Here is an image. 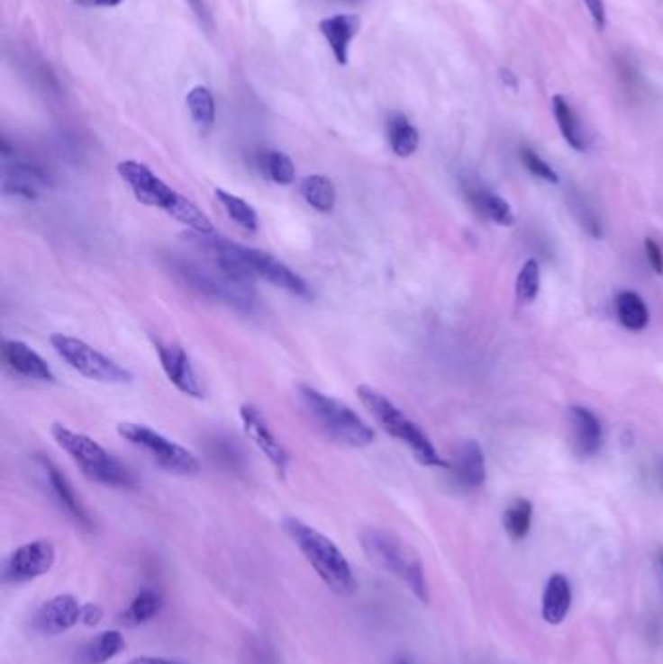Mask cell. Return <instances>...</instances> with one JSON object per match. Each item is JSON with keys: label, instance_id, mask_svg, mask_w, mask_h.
<instances>
[{"label": "cell", "instance_id": "obj_1", "mask_svg": "<svg viewBox=\"0 0 663 664\" xmlns=\"http://www.w3.org/2000/svg\"><path fill=\"white\" fill-rule=\"evenodd\" d=\"M193 241L199 249L206 251L213 263L230 278L253 284L255 280H265L275 288L285 290L296 298L310 300L312 288L296 270H292L286 263L278 261L271 253L245 247L220 236H199L193 233Z\"/></svg>", "mask_w": 663, "mask_h": 664}, {"label": "cell", "instance_id": "obj_2", "mask_svg": "<svg viewBox=\"0 0 663 664\" xmlns=\"http://www.w3.org/2000/svg\"><path fill=\"white\" fill-rule=\"evenodd\" d=\"M117 174L141 204L158 208L199 236H214L213 220L203 212V208L189 201L187 196L179 194L176 189H171L149 166L137 162V159H125V162L117 164Z\"/></svg>", "mask_w": 663, "mask_h": 664}, {"label": "cell", "instance_id": "obj_3", "mask_svg": "<svg viewBox=\"0 0 663 664\" xmlns=\"http://www.w3.org/2000/svg\"><path fill=\"white\" fill-rule=\"evenodd\" d=\"M168 268L187 288L206 300L230 307V310H236L240 313H253L257 305H259V298H257L253 284L226 276L214 263L213 266H204L201 263L191 261V258L171 255L168 256Z\"/></svg>", "mask_w": 663, "mask_h": 664}, {"label": "cell", "instance_id": "obj_4", "mask_svg": "<svg viewBox=\"0 0 663 664\" xmlns=\"http://www.w3.org/2000/svg\"><path fill=\"white\" fill-rule=\"evenodd\" d=\"M285 531L292 543L300 548L304 558L310 561L322 581L333 590L335 595L349 597L356 590V579L345 553L339 550L333 540L327 538L313 526L302 523L300 519L285 521Z\"/></svg>", "mask_w": 663, "mask_h": 664}, {"label": "cell", "instance_id": "obj_5", "mask_svg": "<svg viewBox=\"0 0 663 664\" xmlns=\"http://www.w3.org/2000/svg\"><path fill=\"white\" fill-rule=\"evenodd\" d=\"M364 408L374 416V420L382 426L386 434L393 439L404 443L414 454V459L424 466H438V469H450V461L440 457V453L432 445V441L422 429L416 426L411 417L404 414L399 406L393 404L382 390H377L370 385H360L356 389Z\"/></svg>", "mask_w": 663, "mask_h": 664}, {"label": "cell", "instance_id": "obj_6", "mask_svg": "<svg viewBox=\"0 0 663 664\" xmlns=\"http://www.w3.org/2000/svg\"><path fill=\"white\" fill-rule=\"evenodd\" d=\"M298 397L305 412L327 437L347 447H368L374 443V429L349 404L310 385H300Z\"/></svg>", "mask_w": 663, "mask_h": 664}, {"label": "cell", "instance_id": "obj_7", "mask_svg": "<svg viewBox=\"0 0 663 664\" xmlns=\"http://www.w3.org/2000/svg\"><path fill=\"white\" fill-rule=\"evenodd\" d=\"M51 435L57 445L75 461L86 478L112 488L134 486V476L127 466L90 435L75 432L65 424H53Z\"/></svg>", "mask_w": 663, "mask_h": 664}, {"label": "cell", "instance_id": "obj_8", "mask_svg": "<svg viewBox=\"0 0 663 664\" xmlns=\"http://www.w3.org/2000/svg\"><path fill=\"white\" fill-rule=\"evenodd\" d=\"M362 546L364 552L368 553V558H370L377 568L401 577V579L409 585L413 593L419 597V600L428 602V587L424 579L422 561L411 548L404 546L397 536L372 528V531H366L362 534Z\"/></svg>", "mask_w": 663, "mask_h": 664}, {"label": "cell", "instance_id": "obj_9", "mask_svg": "<svg viewBox=\"0 0 663 664\" xmlns=\"http://www.w3.org/2000/svg\"><path fill=\"white\" fill-rule=\"evenodd\" d=\"M51 348L70 369L86 379L104 385H127L132 381V373L104 352L95 350L88 342L57 332L49 338Z\"/></svg>", "mask_w": 663, "mask_h": 664}, {"label": "cell", "instance_id": "obj_10", "mask_svg": "<svg viewBox=\"0 0 663 664\" xmlns=\"http://www.w3.org/2000/svg\"><path fill=\"white\" fill-rule=\"evenodd\" d=\"M117 434L129 441L131 445L149 453L159 469L171 474L195 476L201 471V462L195 457V453L156 432L150 426L137 422H121L117 426Z\"/></svg>", "mask_w": 663, "mask_h": 664}, {"label": "cell", "instance_id": "obj_11", "mask_svg": "<svg viewBox=\"0 0 663 664\" xmlns=\"http://www.w3.org/2000/svg\"><path fill=\"white\" fill-rule=\"evenodd\" d=\"M159 365H162L168 381L174 385L183 395L191 399H203L204 387L201 383L199 375L195 372V365L189 358V354L177 344L169 342H154Z\"/></svg>", "mask_w": 663, "mask_h": 664}, {"label": "cell", "instance_id": "obj_12", "mask_svg": "<svg viewBox=\"0 0 663 664\" xmlns=\"http://www.w3.org/2000/svg\"><path fill=\"white\" fill-rule=\"evenodd\" d=\"M55 548L47 540H33L20 546L16 552H12V556L6 560L5 565V575L6 579L12 583H23L38 579V577L45 575L55 563Z\"/></svg>", "mask_w": 663, "mask_h": 664}, {"label": "cell", "instance_id": "obj_13", "mask_svg": "<svg viewBox=\"0 0 663 664\" xmlns=\"http://www.w3.org/2000/svg\"><path fill=\"white\" fill-rule=\"evenodd\" d=\"M240 417L248 437L259 447V451L268 459V462L278 471V474H285L290 462V454L275 435L261 410L257 408V406L245 402L240 406Z\"/></svg>", "mask_w": 663, "mask_h": 664}, {"label": "cell", "instance_id": "obj_14", "mask_svg": "<svg viewBox=\"0 0 663 664\" xmlns=\"http://www.w3.org/2000/svg\"><path fill=\"white\" fill-rule=\"evenodd\" d=\"M35 462L40 464V471L43 472L45 482H47L49 489H51V494H53V498H55V501L59 503V506L63 507L82 528H86V531H92L94 523L90 519V515L80 503L77 491H75V488H72V484L68 482V478L65 476V472L60 471L51 459L45 457V454H35Z\"/></svg>", "mask_w": 663, "mask_h": 664}, {"label": "cell", "instance_id": "obj_15", "mask_svg": "<svg viewBox=\"0 0 663 664\" xmlns=\"http://www.w3.org/2000/svg\"><path fill=\"white\" fill-rule=\"evenodd\" d=\"M0 354H3V362L12 373L30 381H40V383H55V372L51 365L30 344L6 338L3 342V348H0Z\"/></svg>", "mask_w": 663, "mask_h": 664}, {"label": "cell", "instance_id": "obj_16", "mask_svg": "<svg viewBox=\"0 0 663 664\" xmlns=\"http://www.w3.org/2000/svg\"><path fill=\"white\" fill-rule=\"evenodd\" d=\"M49 187H53V179L43 167L30 162H22V159H14V162L5 164L3 189L6 194L35 201L40 193Z\"/></svg>", "mask_w": 663, "mask_h": 664}, {"label": "cell", "instance_id": "obj_17", "mask_svg": "<svg viewBox=\"0 0 663 664\" xmlns=\"http://www.w3.org/2000/svg\"><path fill=\"white\" fill-rule=\"evenodd\" d=\"M80 620H82L80 602L70 595H59L41 606L38 616H35V627H38V632H41L43 635H59L68 632L70 627H75Z\"/></svg>", "mask_w": 663, "mask_h": 664}, {"label": "cell", "instance_id": "obj_18", "mask_svg": "<svg viewBox=\"0 0 663 664\" xmlns=\"http://www.w3.org/2000/svg\"><path fill=\"white\" fill-rule=\"evenodd\" d=\"M456 476L458 484L463 488H478L485 484L486 466H485V453L477 441L468 439L461 441L453 451V457L450 461V469Z\"/></svg>", "mask_w": 663, "mask_h": 664}, {"label": "cell", "instance_id": "obj_19", "mask_svg": "<svg viewBox=\"0 0 663 664\" xmlns=\"http://www.w3.org/2000/svg\"><path fill=\"white\" fill-rule=\"evenodd\" d=\"M572 445L580 457H594L601 447V424L597 416L584 408V406H572L568 410Z\"/></svg>", "mask_w": 663, "mask_h": 664}, {"label": "cell", "instance_id": "obj_20", "mask_svg": "<svg viewBox=\"0 0 663 664\" xmlns=\"http://www.w3.org/2000/svg\"><path fill=\"white\" fill-rule=\"evenodd\" d=\"M360 30V18L354 14H337L319 22V31L323 33L331 51L339 65L349 63V49L354 35Z\"/></svg>", "mask_w": 663, "mask_h": 664}, {"label": "cell", "instance_id": "obj_21", "mask_svg": "<svg viewBox=\"0 0 663 664\" xmlns=\"http://www.w3.org/2000/svg\"><path fill=\"white\" fill-rule=\"evenodd\" d=\"M572 605V590L567 577L552 575L543 593V618L550 625H559L567 618Z\"/></svg>", "mask_w": 663, "mask_h": 664}, {"label": "cell", "instance_id": "obj_22", "mask_svg": "<svg viewBox=\"0 0 663 664\" xmlns=\"http://www.w3.org/2000/svg\"><path fill=\"white\" fill-rule=\"evenodd\" d=\"M387 140L393 154L399 157H409L419 150L421 134L407 117L393 113L387 119Z\"/></svg>", "mask_w": 663, "mask_h": 664}, {"label": "cell", "instance_id": "obj_23", "mask_svg": "<svg viewBox=\"0 0 663 664\" xmlns=\"http://www.w3.org/2000/svg\"><path fill=\"white\" fill-rule=\"evenodd\" d=\"M300 194L305 204L322 214L331 212L337 204L335 184L325 175H308L305 179H302Z\"/></svg>", "mask_w": 663, "mask_h": 664}, {"label": "cell", "instance_id": "obj_24", "mask_svg": "<svg viewBox=\"0 0 663 664\" xmlns=\"http://www.w3.org/2000/svg\"><path fill=\"white\" fill-rule=\"evenodd\" d=\"M216 201L220 202V206L224 208V212L228 214V218L234 221V224L248 231V233H255L257 228H259V216H257L255 208L248 202L240 199L234 193H228L224 189H216L214 191Z\"/></svg>", "mask_w": 663, "mask_h": 664}, {"label": "cell", "instance_id": "obj_25", "mask_svg": "<svg viewBox=\"0 0 663 664\" xmlns=\"http://www.w3.org/2000/svg\"><path fill=\"white\" fill-rule=\"evenodd\" d=\"M617 317L626 330L640 332L649 323V313L644 300L636 292H621L615 300Z\"/></svg>", "mask_w": 663, "mask_h": 664}, {"label": "cell", "instance_id": "obj_26", "mask_svg": "<svg viewBox=\"0 0 663 664\" xmlns=\"http://www.w3.org/2000/svg\"><path fill=\"white\" fill-rule=\"evenodd\" d=\"M187 109L196 129L203 134L213 130L216 121V103L213 92L206 85H195L187 94Z\"/></svg>", "mask_w": 663, "mask_h": 664}, {"label": "cell", "instance_id": "obj_27", "mask_svg": "<svg viewBox=\"0 0 663 664\" xmlns=\"http://www.w3.org/2000/svg\"><path fill=\"white\" fill-rule=\"evenodd\" d=\"M550 107H552V115H555V121H557V125L562 132L564 140H567L568 146H572L574 150L584 152L586 150V140H584V134H582V129H580V122H578V119H576L570 103L564 100L562 95H555L550 100Z\"/></svg>", "mask_w": 663, "mask_h": 664}, {"label": "cell", "instance_id": "obj_28", "mask_svg": "<svg viewBox=\"0 0 663 664\" xmlns=\"http://www.w3.org/2000/svg\"><path fill=\"white\" fill-rule=\"evenodd\" d=\"M125 651V639L115 630L104 632L97 635L94 642L86 647L84 659L88 664H104L109 659L121 655Z\"/></svg>", "mask_w": 663, "mask_h": 664}, {"label": "cell", "instance_id": "obj_29", "mask_svg": "<svg viewBox=\"0 0 663 664\" xmlns=\"http://www.w3.org/2000/svg\"><path fill=\"white\" fill-rule=\"evenodd\" d=\"M259 166L267 179H271L277 184H292L296 179V166L285 152L267 150L259 156Z\"/></svg>", "mask_w": 663, "mask_h": 664}, {"label": "cell", "instance_id": "obj_30", "mask_svg": "<svg viewBox=\"0 0 663 664\" xmlns=\"http://www.w3.org/2000/svg\"><path fill=\"white\" fill-rule=\"evenodd\" d=\"M471 199H473V206L485 218L496 221L498 226H513V221H515L513 212H512L510 204L502 199V196L493 194V193L477 191L471 194Z\"/></svg>", "mask_w": 663, "mask_h": 664}, {"label": "cell", "instance_id": "obj_31", "mask_svg": "<svg viewBox=\"0 0 663 664\" xmlns=\"http://www.w3.org/2000/svg\"><path fill=\"white\" fill-rule=\"evenodd\" d=\"M159 606H162V600L154 590H142V593L134 597L129 610L123 614V624L134 627L150 622L159 612Z\"/></svg>", "mask_w": 663, "mask_h": 664}, {"label": "cell", "instance_id": "obj_32", "mask_svg": "<svg viewBox=\"0 0 663 664\" xmlns=\"http://www.w3.org/2000/svg\"><path fill=\"white\" fill-rule=\"evenodd\" d=\"M539 288H541V270H539V263L535 258H530L522 266L518 278H515V298L520 303L530 305L539 295Z\"/></svg>", "mask_w": 663, "mask_h": 664}, {"label": "cell", "instance_id": "obj_33", "mask_svg": "<svg viewBox=\"0 0 663 664\" xmlns=\"http://www.w3.org/2000/svg\"><path fill=\"white\" fill-rule=\"evenodd\" d=\"M533 506L527 499L513 501L504 513V528L513 540H522L530 533Z\"/></svg>", "mask_w": 663, "mask_h": 664}, {"label": "cell", "instance_id": "obj_34", "mask_svg": "<svg viewBox=\"0 0 663 664\" xmlns=\"http://www.w3.org/2000/svg\"><path fill=\"white\" fill-rule=\"evenodd\" d=\"M520 156H522V164L525 166V169L530 171V174H531L533 177L543 179V181H547V183H559L557 171L552 169V167L545 162V159H543L541 156H539L537 152L530 150V148H523V150L520 152Z\"/></svg>", "mask_w": 663, "mask_h": 664}, {"label": "cell", "instance_id": "obj_35", "mask_svg": "<svg viewBox=\"0 0 663 664\" xmlns=\"http://www.w3.org/2000/svg\"><path fill=\"white\" fill-rule=\"evenodd\" d=\"M213 459L220 461L223 464H230L236 466L238 462H241V451L238 449L236 443H232L230 439H223L216 437L213 441Z\"/></svg>", "mask_w": 663, "mask_h": 664}, {"label": "cell", "instance_id": "obj_36", "mask_svg": "<svg viewBox=\"0 0 663 664\" xmlns=\"http://www.w3.org/2000/svg\"><path fill=\"white\" fill-rule=\"evenodd\" d=\"M582 3H584V6L587 8L589 16H592L594 26H595L599 31H601V30H605V26H607V10H605L604 0H582Z\"/></svg>", "mask_w": 663, "mask_h": 664}, {"label": "cell", "instance_id": "obj_37", "mask_svg": "<svg viewBox=\"0 0 663 664\" xmlns=\"http://www.w3.org/2000/svg\"><path fill=\"white\" fill-rule=\"evenodd\" d=\"M644 249H646V256H648V263L649 266L654 268V273L661 274L663 273V253H661V247L654 241V239H646L644 241Z\"/></svg>", "mask_w": 663, "mask_h": 664}, {"label": "cell", "instance_id": "obj_38", "mask_svg": "<svg viewBox=\"0 0 663 664\" xmlns=\"http://www.w3.org/2000/svg\"><path fill=\"white\" fill-rule=\"evenodd\" d=\"M104 618V610L97 605H82V624L86 625H97Z\"/></svg>", "mask_w": 663, "mask_h": 664}, {"label": "cell", "instance_id": "obj_39", "mask_svg": "<svg viewBox=\"0 0 663 664\" xmlns=\"http://www.w3.org/2000/svg\"><path fill=\"white\" fill-rule=\"evenodd\" d=\"M127 664H183V662L159 659V657H137V659H131Z\"/></svg>", "mask_w": 663, "mask_h": 664}, {"label": "cell", "instance_id": "obj_40", "mask_svg": "<svg viewBox=\"0 0 663 664\" xmlns=\"http://www.w3.org/2000/svg\"><path fill=\"white\" fill-rule=\"evenodd\" d=\"M189 4L196 12V16H199L204 23H211V14H208V8L204 4V0H189Z\"/></svg>", "mask_w": 663, "mask_h": 664}, {"label": "cell", "instance_id": "obj_41", "mask_svg": "<svg viewBox=\"0 0 663 664\" xmlns=\"http://www.w3.org/2000/svg\"><path fill=\"white\" fill-rule=\"evenodd\" d=\"M90 4L94 6H107V8H114V6H119L123 0H88Z\"/></svg>", "mask_w": 663, "mask_h": 664}, {"label": "cell", "instance_id": "obj_42", "mask_svg": "<svg viewBox=\"0 0 663 664\" xmlns=\"http://www.w3.org/2000/svg\"><path fill=\"white\" fill-rule=\"evenodd\" d=\"M500 74H502V82H504V84H510L512 88L515 90V85H518V84H515V76H513V74H512L510 70H504V68L500 70Z\"/></svg>", "mask_w": 663, "mask_h": 664}, {"label": "cell", "instance_id": "obj_43", "mask_svg": "<svg viewBox=\"0 0 663 664\" xmlns=\"http://www.w3.org/2000/svg\"><path fill=\"white\" fill-rule=\"evenodd\" d=\"M339 3H349V4H356V3H362V0H339Z\"/></svg>", "mask_w": 663, "mask_h": 664}, {"label": "cell", "instance_id": "obj_44", "mask_svg": "<svg viewBox=\"0 0 663 664\" xmlns=\"http://www.w3.org/2000/svg\"><path fill=\"white\" fill-rule=\"evenodd\" d=\"M659 563H661V570H663V553L659 556Z\"/></svg>", "mask_w": 663, "mask_h": 664}, {"label": "cell", "instance_id": "obj_45", "mask_svg": "<svg viewBox=\"0 0 663 664\" xmlns=\"http://www.w3.org/2000/svg\"><path fill=\"white\" fill-rule=\"evenodd\" d=\"M397 664H409V662H404V660H399V662H397Z\"/></svg>", "mask_w": 663, "mask_h": 664}]
</instances>
